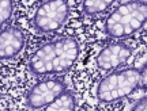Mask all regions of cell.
<instances>
[{"label": "cell", "mask_w": 147, "mask_h": 111, "mask_svg": "<svg viewBox=\"0 0 147 111\" xmlns=\"http://www.w3.org/2000/svg\"><path fill=\"white\" fill-rule=\"evenodd\" d=\"M80 48L76 38L64 37L44 43L33 53L29 68L37 76L63 73L78 60Z\"/></svg>", "instance_id": "1"}, {"label": "cell", "mask_w": 147, "mask_h": 111, "mask_svg": "<svg viewBox=\"0 0 147 111\" xmlns=\"http://www.w3.org/2000/svg\"><path fill=\"white\" fill-rule=\"evenodd\" d=\"M147 21V4L143 1H128L121 4L105 21V33L112 38L129 37L139 31Z\"/></svg>", "instance_id": "2"}, {"label": "cell", "mask_w": 147, "mask_h": 111, "mask_svg": "<svg viewBox=\"0 0 147 111\" xmlns=\"http://www.w3.org/2000/svg\"><path fill=\"white\" fill-rule=\"evenodd\" d=\"M140 74L142 70L138 68H125L112 72L101 80L97 87L98 100L110 103L128 96L140 83Z\"/></svg>", "instance_id": "3"}, {"label": "cell", "mask_w": 147, "mask_h": 111, "mask_svg": "<svg viewBox=\"0 0 147 111\" xmlns=\"http://www.w3.org/2000/svg\"><path fill=\"white\" fill-rule=\"evenodd\" d=\"M68 15V1L64 0L45 1L37 8L33 18V25L34 29L40 33H53L63 26Z\"/></svg>", "instance_id": "4"}, {"label": "cell", "mask_w": 147, "mask_h": 111, "mask_svg": "<svg viewBox=\"0 0 147 111\" xmlns=\"http://www.w3.org/2000/svg\"><path fill=\"white\" fill-rule=\"evenodd\" d=\"M67 90L65 84L59 79L42 80L36 85H33L26 95V104L33 110L47 107L52 103L61 92Z\"/></svg>", "instance_id": "5"}, {"label": "cell", "mask_w": 147, "mask_h": 111, "mask_svg": "<svg viewBox=\"0 0 147 111\" xmlns=\"http://www.w3.org/2000/svg\"><path fill=\"white\" fill-rule=\"evenodd\" d=\"M132 49L127 46L125 43H110L102 49L97 57V65L102 70H110L113 68L120 66L131 57Z\"/></svg>", "instance_id": "6"}, {"label": "cell", "mask_w": 147, "mask_h": 111, "mask_svg": "<svg viewBox=\"0 0 147 111\" xmlns=\"http://www.w3.org/2000/svg\"><path fill=\"white\" fill-rule=\"evenodd\" d=\"M26 38L18 27H7L0 31V60L16 57L25 48Z\"/></svg>", "instance_id": "7"}, {"label": "cell", "mask_w": 147, "mask_h": 111, "mask_svg": "<svg viewBox=\"0 0 147 111\" xmlns=\"http://www.w3.org/2000/svg\"><path fill=\"white\" fill-rule=\"evenodd\" d=\"M45 111H76V99L71 91L65 90L49 103Z\"/></svg>", "instance_id": "8"}, {"label": "cell", "mask_w": 147, "mask_h": 111, "mask_svg": "<svg viewBox=\"0 0 147 111\" xmlns=\"http://www.w3.org/2000/svg\"><path fill=\"white\" fill-rule=\"evenodd\" d=\"M112 3L110 0H86L83 1V12L86 15H97L108 10Z\"/></svg>", "instance_id": "9"}, {"label": "cell", "mask_w": 147, "mask_h": 111, "mask_svg": "<svg viewBox=\"0 0 147 111\" xmlns=\"http://www.w3.org/2000/svg\"><path fill=\"white\" fill-rule=\"evenodd\" d=\"M14 11V4L10 0H0V26L10 21Z\"/></svg>", "instance_id": "10"}, {"label": "cell", "mask_w": 147, "mask_h": 111, "mask_svg": "<svg viewBox=\"0 0 147 111\" xmlns=\"http://www.w3.org/2000/svg\"><path fill=\"white\" fill-rule=\"evenodd\" d=\"M131 111H147V99H146V96L142 98V99H139V100L132 106Z\"/></svg>", "instance_id": "11"}]
</instances>
